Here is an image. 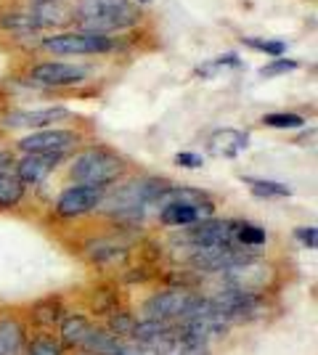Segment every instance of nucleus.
<instances>
[{
    "label": "nucleus",
    "mask_w": 318,
    "mask_h": 355,
    "mask_svg": "<svg viewBox=\"0 0 318 355\" xmlns=\"http://www.w3.org/2000/svg\"><path fill=\"white\" fill-rule=\"evenodd\" d=\"M24 350V326L16 318L0 321V355H21Z\"/></svg>",
    "instance_id": "obj_16"
},
{
    "label": "nucleus",
    "mask_w": 318,
    "mask_h": 355,
    "mask_svg": "<svg viewBox=\"0 0 318 355\" xmlns=\"http://www.w3.org/2000/svg\"><path fill=\"white\" fill-rule=\"evenodd\" d=\"M104 196V186H82V183H77V186H69L67 191L61 193L53 209H56L59 218H82L93 209H98Z\"/></svg>",
    "instance_id": "obj_7"
},
{
    "label": "nucleus",
    "mask_w": 318,
    "mask_h": 355,
    "mask_svg": "<svg viewBox=\"0 0 318 355\" xmlns=\"http://www.w3.org/2000/svg\"><path fill=\"white\" fill-rule=\"evenodd\" d=\"M300 64L294 59H273L268 61L265 67H260V77H279V74H287V72H294Z\"/></svg>",
    "instance_id": "obj_24"
},
{
    "label": "nucleus",
    "mask_w": 318,
    "mask_h": 355,
    "mask_svg": "<svg viewBox=\"0 0 318 355\" xmlns=\"http://www.w3.org/2000/svg\"><path fill=\"white\" fill-rule=\"evenodd\" d=\"M199 302L197 295L186 292V289H167L154 295L143 311L149 313L152 321H183L188 313L194 311V305Z\"/></svg>",
    "instance_id": "obj_6"
},
{
    "label": "nucleus",
    "mask_w": 318,
    "mask_h": 355,
    "mask_svg": "<svg viewBox=\"0 0 318 355\" xmlns=\"http://www.w3.org/2000/svg\"><path fill=\"white\" fill-rule=\"evenodd\" d=\"M91 331L93 326L88 324L85 315H67L61 321V340H64V345H82Z\"/></svg>",
    "instance_id": "obj_19"
},
{
    "label": "nucleus",
    "mask_w": 318,
    "mask_h": 355,
    "mask_svg": "<svg viewBox=\"0 0 318 355\" xmlns=\"http://www.w3.org/2000/svg\"><path fill=\"white\" fill-rule=\"evenodd\" d=\"M294 236L303 241L308 250H316L318 244V231L313 225H300V228H294Z\"/></svg>",
    "instance_id": "obj_28"
},
{
    "label": "nucleus",
    "mask_w": 318,
    "mask_h": 355,
    "mask_svg": "<svg viewBox=\"0 0 318 355\" xmlns=\"http://www.w3.org/2000/svg\"><path fill=\"white\" fill-rule=\"evenodd\" d=\"M233 223L236 220H199L191 228V241L194 250L202 247H236L233 244Z\"/></svg>",
    "instance_id": "obj_11"
},
{
    "label": "nucleus",
    "mask_w": 318,
    "mask_h": 355,
    "mask_svg": "<svg viewBox=\"0 0 318 355\" xmlns=\"http://www.w3.org/2000/svg\"><path fill=\"white\" fill-rule=\"evenodd\" d=\"M226 67H242V61H239L236 53H226V56H218V59H212L210 64L199 67L197 72L199 74H212V72H218V69H226Z\"/></svg>",
    "instance_id": "obj_25"
},
{
    "label": "nucleus",
    "mask_w": 318,
    "mask_h": 355,
    "mask_svg": "<svg viewBox=\"0 0 318 355\" xmlns=\"http://www.w3.org/2000/svg\"><path fill=\"white\" fill-rule=\"evenodd\" d=\"M61 159H64V154H24L14 164V170L24 186H40L59 167Z\"/></svg>",
    "instance_id": "obj_12"
},
{
    "label": "nucleus",
    "mask_w": 318,
    "mask_h": 355,
    "mask_svg": "<svg viewBox=\"0 0 318 355\" xmlns=\"http://www.w3.org/2000/svg\"><path fill=\"white\" fill-rule=\"evenodd\" d=\"M72 112L64 106H46V109H19V112H8L3 117V125L11 130H46L53 128L61 119H69Z\"/></svg>",
    "instance_id": "obj_9"
},
{
    "label": "nucleus",
    "mask_w": 318,
    "mask_h": 355,
    "mask_svg": "<svg viewBox=\"0 0 318 355\" xmlns=\"http://www.w3.org/2000/svg\"><path fill=\"white\" fill-rule=\"evenodd\" d=\"M30 16L35 19L37 30H67L75 24V11L67 0H32Z\"/></svg>",
    "instance_id": "obj_10"
},
{
    "label": "nucleus",
    "mask_w": 318,
    "mask_h": 355,
    "mask_svg": "<svg viewBox=\"0 0 318 355\" xmlns=\"http://www.w3.org/2000/svg\"><path fill=\"white\" fill-rule=\"evenodd\" d=\"M40 48L56 56H104L117 48V40L112 35H98V32L64 30L40 37Z\"/></svg>",
    "instance_id": "obj_3"
},
{
    "label": "nucleus",
    "mask_w": 318,
    "mask_h": 355,
    "mask_svg": "<svg viewBox=\"0 0 318 355\" xmlns=\"http://www.w3.org/2000/svg\"><path fill=\"white\" fill-rule=\"evenodd\" d=\"M249 146V135L244 130H236V128H223V130H215V133L207 138V151L215 154V157H239L244 148Z\"/></svg>",
    "instance_id": "obj_13"
},
{
    "label": "nucleus",
    "mask_w": 318,
    "mask_h": 355,
    "mask_svg": "<svg viewBox=\"0 0 318 355\" xmlns=\"http://www.w3.org/2000/svg\"><path fill=\"white\" fill-rule=\"evenodd\" d=\"M82 345H88V347L96 350L98 355H117L122 347L120 340H117L112 331H91L88 340L82 342Z\"/></svg>",
    "instance_id": "obj_21"
},
{
    "label": "nucleus",
    "mask_w": 318,
    "mask_h": 355,
    "mask_svg": "<svg viewBox=\"0 0 318 355\" xmlns=\"http://www.w3.org/2000/svg\"><path fill=\"white\" fill-rule=\"evenodd\" d=\"M136 6H146V3H152V0H133Z\"/></svg>",
    "instance_id": "obj_30"
},
{
    "label": "nucleus",
    "mask_w": 318,
    "mask_h": 355,
    "mask_svg": "<svg viewBox=\"0 0 318 355\" xmlns=\"http://www.w3.org/2000/svg\"><path fill=\"white\" fill-rule=\"evenodd\" d=\"M125 173H127V162L117 151H112L106 146L82 148L69 162V178L82 183V186H104V189H109L112 183L122 180Z\"/></svg>",
    "instance_id": "obj_2"
},
{
    "label": "nucleus",
    "mask_w": 318,
    "mask_h": 355,
    "mask_svg": "<svg viewBox=\"0 0 318 355\" xmlns=\"http://www.w3.org/2000/svg\"><path fill=\"white\" fill-rule=\"evenodd\" d=\"M242 40L244 45H249L255 51H263V53H268L273 59H281L287 53V43L284 40H268V37H242Z\"/></svg>",
    "instance_id": "obj_23"
},
{
    "label": "nucleus",
    "mask_w": 318,
    "mask_h": 355,
    "mask_svg": "<svg viewBox=\"0 0 318 355\" xmlns=\"http://www.w3.org/2000/svg\"><path fill=\"white\" fill-rule=\"evenodd\" d=\"M0 30L11 32V35H21V37H30V35L40 32L30 11H0Z\"/></svg>",
    "instance_id": "obj_18"
},
{
    "label": "nucleus",
    "mask_w": 318,
    "mask_h": 355,
    "mask_svg": "<svg viewBox=\"0 0 318 355\" xmlns=\"http://www.w3.org/2000/svg\"><path fill=\"white\" fill-rule=\"evenodd\" d=\"M173 162L178 164V167H186V170H199L204 164V157L197 154V151H181V154L173 157Z\"/></svg>",
    "instance_id": "obj_27"
},
{
    "label": "nucleus",
    "mask_w": 318,
    "mask_h": 355,
    "mask_svg": "<svg viewBox=\"0 0 318 355\" xmlns=\"http://www.w3.org/2000/svg\"><path fill=\"white\" fill-rule=\"evenodd\" d=\"M268 241V234L265 228H260L255 223H247V220H236L233 223V244L239 250H258Z\"/></svg>",
    "instance_id": "obj_17"
},
{
    "label": "nucleus",
    "mask_w": 318,
    "mask_h": 355,
    "mask_svg": "<svg viewBox=\"0 0 318 355\" xmlns=\"http://www.w3.org/2000/svg\"><path fill=\"white\" fill-rule=\"evenodd\" d=\"M77 144H82V133H77L72 128H46V130L24 135L16 146L24 154H67Z\"/></svg>",
    "instance_id": "obj_5"
},
{
    "label": "nucleus",
    "mask_w": 318,
    "mask_h": 355,
    "mask_svg": "<svg viewBox=\"0 0 318 355\" xmlns=\"http://www.w3.org/2000/svg\"><path fill=\"white\" fill-rule=\"evenodd\" d=\"M91 77V69L82 67V64H67V61H40V64H32L27 80L32 85H40V88H75L82 85L85 80Z\"/></svg>",
    "instance_id": "obj_4"
},
{
    "label": "nucleus",
    "mask_w": 318,
    "mask_h": 355,
    "mask_svg": "<svg viewBox=\"0 0 318 355\" xmlns=\"http://www.w3.org/2000/svg\"><path fill=\"white\" fill-rule=\"evenodd\" d=\"M263 125L265 128H276V130H297V128L305 125V117L294 114V112H273V114L263 117Z\"/></svg>",
    "instance_id": "obj_22"
},
{
    "label": "nucleus",
    "mask_w": 318,
    "mask_h": 355,
    "mask_svg": "<svg viewBox=\"0 0 318 355\" xmlns=\"http://www.w3.org/2000/svg\"><path fill=\"white\" fill-rule=\"evenodd\" d=\"M75 11V30L98 32H122L136 27L141 21V6L133 0H77L72 6Z\"/></svg>",
    "instance_id": "obj_1"
},
{
    "label": "nucleus",
    "mask_w": 318,
    "mask_h": 355,
    "mask_svg": "<svg viewBox=\"0 0 318 355\" xmlns=\"http://www.w3.org/2000/svg\"><path fill=\"white\" fill-rule=\"evenodd\" d=\"M242 180L249 186V191L255 193V196H263V199H281V196L292 193L289 186L276 183V180H263V178H242Z\"/></svg>",
    "instance_id": "obj_20"
},
{
    "label": "nucleus",
    "mask_w": 318,
    "mask_h": 355,
    "mask_svg": "<svg viewBox=\"0 0 318 355\" xmlns=\"http://www.w3.org/2000/svg\"><path fill=\"white\" fill-rule=\"evenodd\" d=\"M27 355H61V345L53 340H48V337H37V340L27 347Z\"/></svg>",
    "instance_id": "obj_26"
},
{
    "label": "nucleus",
    "mask_w": 318,
    "mask_h": 355,
    "mask_svg": "<svg viewBox=\"0 0 318 355\" xmlns=\"http://www.w3.org/2000/svg\"><path fill=\"white\" fill-rule=\"evenodd\" d=\"M212 218V209L191 207V205H165L159 207V223L167 228H181V225H194L199 220Z\"/></svg>",
    "instance_id": "obj_14"
},
{
    "label": "nucleus",
    "mask_w": 318,
    "mask_h": 355,
    "mask_svg": "<svg viewBox=\"0 0 318 355\" xmlns=\"http://www.w3.org/2000/svg\"><path fill=\"white\" fill-rule=\"evenodd\" d=\"M24 189H27V186L19 180L14 167L0 170V209L16 207V205L24 199Z\"/></svg>",
    "instance_id": "obj_15"
},
{
    "label": "nucleus",
    "mask_w": 318,
    "mask_h": 355,
    "mask_svg": "<svg viewBox=\"0 0 318 355\" xmlns=\"http://www.w3.org/2000/svg\"><path fill=\"white\" fill-rule=\"evenodd\" d=\"M117 355H157V353H152L149 347H133V345H122L120 353H117Z\"/></svg>",
    "instance_id": "obj_29"
},
{
    "label": "nucleus",
    "mask_w": 318,
    "mask_h": 355,
    "mask_svg": "<svg viewBox=\"0 0 318 355\" xmlns=\"http://www.w3.org/2000/svg\"><path fill=\"white\" fill-rule=\"evenodd\" d=\"M223 273H226L228 289L247 292V295H260L268 286V282H271V268L258 263L255 257H247L242 263L226 268Z\"/></svg>",
    "instance_id": "obj_8"
}]
</instances>
